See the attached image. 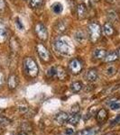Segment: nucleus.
Instances as JSON below:
<instances>
[{"label": "nucleus", "instance_id": "f257e3e1", "mask_svg": "<svg viewBox=\"0 0 120 135\" xmlns=\"http://www.w3.org/2000/svg\"><path fill=\"white\" fill-rule=\"evenodd\" d=\"M23 69H25V74L30 78H35L39 72L37 63L34 59L30 57H26L23 60Z\"/></svg>", "mask_w": 120, "mask_h": 135}, {"label": "nucleus", "instance_id": "f03ea898", "mask_svg": "<svg viewBox=\"0 0 120 135\" xmlns=\"http://www.w3.org/2000/svg\"><path fill=\"white\" fill-rule=\"evenodd\" d=\"M88 31H89V36H90L92 43H96L100 38L102 31H101V27L99 23H97V22L90 23L88 26Z\"/></svg>", "mask_w": 120, "mask_h": 135}, {"label": "nucleus", "instance_id": "7ed1b4c3", "mask_svg": "<svg viewBox=\"0 0 120 135\" xmlns=\"http://www.w3.org/2000/svg\"><path fill=\"white\" fill-rule=\"evenodd\" d=\"M54 48L59 53L62 55H70L71 53V48L68 43L63 40H57L54 41Z\"/></svg>", "mask_w": 120, "mask_h": 135}, {"label": "nucleus", "instance_id": "20e7f679", "mask_svg": "<svg viewBox=\"0 0 120 135\" xmlns=\"http://www.w3.org/2000/svg\"><path fill=\"white\" fill-rule=\"evenodd\" d=\"M36 50H37L39 57L41 58L43 61H45V62L50 61L51 60L50 52H49L48 49H47L43 43H38V44L36 45Z\"/></svg>", "mask_w": 120, "mask_h": 135}, {"label": "nucleus", "instance_id": "39448f33", "mask_svg": "<svg viewBox=\"0 0 120 135\" xmlns=\"http://www.w3.org/2000/svg\"><path fill=\"white\" fill-rule=\"evenodd\" d=\"M35 32L37 36L42 40V41H46L48 39V31L44 24L42 23H37L35 25Z\"/></svg>", "mask_w": 120, "mask_h": 135}, {"label": "nucleus", "instance_id": "423d86ee", "mask_svg": "<svg viewBox=\"0 0 120 135\" xmlns=\"http://www.w3.org/2000/svg\"><path fill=\"white\" fill-rule=\"evenodd\" d=\"M69 69L73 74H79L82 70V65L78 59H73L69 63Z\"/></svg>", "mask_w": 120, "mask_h": 135}, {"label": "nucleus", "instance_id": "0eeeda50", "mask_svg": "<svg viewBox=\"0 0 120 135\" xmlns=\"http://www.w3.org/2000/svg\"><path fill=\"white\" fill-rule=\"evenodd\" d=\"M74 39L79 44H83L87 41V34L83 30H78L74 33Z\"/></svg>", "mask_w": 120, "mask_h": 135}, {"label": "nucleus", "instance_id": "6e6552de", "mask_svg": "<svg viewBox=\"0 0 120 135\" xmlns=\"http://www.w3.org/2000/svg\"><path fill=\"white\" fill-rule=\"evenodd\" d=\"M77 14L79 19H84L88 14V9L84 3L79 4L77 5Z\"/></svg>", "mask_w": 120, "mask_h": 135}, {"label": "nucleus", "instance_id": "1a4fd4ad", "mask_svg": "<svg viewBox=\"0 0 120 135\" xmlns=\"http://www.w3.org/2000/svg\"><path fill=\"white\" fill-rule=\"evenodd\" d=\"M101 31L103 32V33H104V35L106 36H112L114 33H115V29H114L113 25H112L111 23H106L104 25H103V27L101 28Z\"/></svg>", "mask_w": 120, "mask_h": 135}, {"label": "nucleus", "instance_id": "9d476101", "mask_svg": "<svg viewBox=\"0 0 120 135\" xmlns=\"http://www.w3.org/2000/svg\"><path fill=\"white\" fill-rule=\"evenodd\" d=\"M69 119V115L67 113L65 112H60L59 114H56L55 116V121L58 123V124L61 125V124H64L66 122H68Z\"/></svg>", "mask_w": 120, "mask_h": 135}, {"label": "nucleus", "instance_id": "9b49d317", "mask_svg": "<svg viewBox=\"0 0 120 135\" xmlns=\"http://www.w3.org/2000/svg\"><path fill=\"white\" fill-rule=\"evenodd\" d=\"M8 36V31L5 24L0 22V43H3L6 41Z\"/></svg>", "mask_w": 120, "mask_h": 135}, {"label": "nucleus", "instance_id": "f8f14e48", "mask_svg": "<svg viewBox=\"0 0 120 135\" xmlns=\"http://www.w3.org/2000/svg\"><path fill=\"white\" fill-rule=\"evenodd\" d=\"M7 84H8V87L10 89H14L18 85V78L15 75H11L8 78L7 80Z\"/></svg>", "mask_w": 120, "mask_h": 135}, {"label": "nucleus", "instance_id": "ddd939ff", "mask_svg": "<svg viewBox=\"0 0 120 135\" xmlns=\"http://www.w3.org/2000/svg\"><path fill=\"white\" fill-rule=\"evenodd\" d=\"M86 78H87V80L90 82H94L98 79V72L96 69H90V70L87 72V75H86Z\"/></svg>", "mask_w": 120, "mask_h": 135}, {"label": "nucleus", "instance_id": "4468645a", "mask_svg": "<svg viewBox=\"0 0 120 135\" xmlns=\"http://www.w3.org/2000/svg\"><path fill=\"white\" fill-rule=\"evenodd\" d=\"M107 55V50L104 49H96L93 52V57L96 60H102Z\"/></svg>", "mask_w": 120, "mask_h": 135}, {"label": "nucleus", "instance_id": "2eb2a0df", "mask_svg": "<svg viewBox=\"0 0 120 135\" xmlns=\"http://www.w3.org/2000/svg\"><path fill=\"white\" fill-rule=\"evenodd\" d=\"M107 18H108L109 23H115L118 20V15H117L116 11L110 10L108 11V13H107Z\"/></svg>", "mask_w": 120, "mask_h": 135}, {"label": "nucleus", "instance_id": "dca6fc26", "mask_svg": "<svg viewBox=\"0 0 120 135\" xmlns=\"http://www.w3.org/2000/svg\"><path fill=\"white\" fill-rule=\"evenodd\" d=\"M56 78L60 80H63L67 78V73L65 69L61 67H56Z\"/></svg>", "mask_w": 120, "mask_h": 135}, {"label": "nucleus", "instance_id": "f3484780", "mask_svg": "<svg viewBox=\"0 0 120 135\" xmlns=\"http://www.w3.org/2000/svg\"><path fill=\"white\" fill-rule=\"evenodd\" d=\"M118 59V55H117V52H111L108 54H107L105 56L104 60L106 62H113V61H116Z\"/></svg>", "mask_w": 120, "mask_h": 135}, {"label": "nucleus", "instance_id": "a211bd4d", "mask_svg": "<svg viewBox=\"0 0 120 135\" xmlns=\"http://www.w3.org/2000/svg\"><path fill=\"white\" fill-rule=\"evenodd\" d=\"M108 117V112L105 109H100L97 114V119L99 123H103Z\"/></svg>", "mask_w": 120, "mask_h": 135}, {"label": "nucleus", "instance_id": "6ab92c4d", "mask_svg": "<svg viewBox=\"0 0 120 135\" xmlns=\"http://www.w3.org/2000/svg\"><path fill=\"white\" fill-rule=\"evenodd\" d=\"M81 120V115L79 114H72L69 117L68 119V123H70L72 125H76Z\"/></svg>", "mask_w": 120, "mask_h": 135}, {"label": "nucleus", "instance_id": "aec40b11", "mask_svg": "<svg viewBox=\"0 0 120 135\" xmlns=\"http://www.w3.org/2000/svg\"><path fill=\"white\" fill-rule=\"evenodd\" d=\"M81 88H82V84L79 81L73 82V83L70 85V89H71V91L74 93L79 92V91L81 90Z\"/></svg>", "mask_w": 120, "mask_h": 135}, {"label": "nucleus", "instance_id": "412c9836", "mask_svg": "<svg viewBox=\"0 0 120 135\" xmlns=\"http://www.w3.org/2000/svg\"><path fill=\"white\" fill-rule=\"evenodd\" d=\"M66 28H67V26L64 24V23H63L62 21H61V22H59L57 24H56L55 29H54V30H55L56 32L61 33V32H64L65 31H66Z\"/></svg>", "mask_w": 120, "mask_h": 135}, {"label": "nucleus", "instance_id": "4be33fe9", "mask_svg": "<svg viewBox=\"0 0 120 135\" xmlns=\"http://www.w3.org/2000/svg\"><path fill=\"white\" fill-rule=\"evenodd\" d=\"M52 9L53 11L54 14H61L63 10V6L61 3H55L52 5Z\"/></svg>", "mask_w": 120, "mask_h": 135}, {"label": "nucleus", "instance_id": "5701e85b", "mask_svg": "<svg viewBox=\"0 0 120 135\" xmlns=\"http://www.w3.org/2000/svg\"><path fill=\"white\" fill-rule=\"evenodd\" d=\"M43 4V0H31L30 1V6L32 8H39Z\"/></svg>", "mask_w": 120, "mask_h": 135}, {"label": "nucleus", "instance_id": "b1692460", "mask_svg": "<svg viewBox=\"0 0 120 135\" xmlns=\"http://www.w3.org/2000/svg\"><path fill=\"white\" fill-rule=\"evenodd\" d=\"M116 71H117V69H116V68L114 66H109L106 69V74L108 75V76H112V75H114L116 73Z\"/></svg>", "mask_w": 120, "mask_h": 135}, {"label": "nucleus", "instance_id": "393cba45", "mask_svg": "<svg viewBox=\"0 0 120 135\" xmlns=\"http://www.w3.org/2000/svg\"><path fill=\"white\" fill-rule=\"evenodd\" d=\"M47 75L51 78H56V67H52L47 71Z\"/></svg>", "mask_w": 120, "mask_h": 135}, {"label": "nucleus", "instance_id": "a878e982", "mask_svg": "<svg viewBox=\"0 0 120 135\" xmlns=\"http://www.w3.org/2000/svg\"><path fill=\"white\" fill-rule=\"evenodd\" d=\"M10 123V121H9L7 118L5 117H0V126L4 127V126H6Z\"/></svg>", "mask_w": 120, "mask_h": 135}, {"label": "nucleus", "instance_id": "bb28decb", "mask_svg": "<svg viewBox=\"0 0 120 135\" xmlns=\"http://www.w3.org/2000/svg\"><path fill=\"white\" fill-rule=\"evenodd\" d=\"M77 135H95L93 130H84L78 132Z\"/></svg>", "mask_w": 120, "mask_h": 135}, {"label": "nucleus", "instance_id": "cd10ccee", "mask_svg": "<svg viewBox=\"0 0 120 135\" xmlns=\"http://www.w3.org/2000/svg\"><path fill=\"white\" fill-rule=\"evenodd\" d=\"M70 112H71V114H79V104H75V105H72L71 109H70Z\"/></svg>", "mask_w": 120, "mask_h": 135}, {"label": "nucleus", "instance_id": "c85d7f7f", "mask_svg": "<svg viewBox=\"0 0 120 135\" xmlns=\"http://www.w3.org/2000/svg\"><path fill=\"white\" fill-rule=\"evenodd\" d=\"M15 25H16V27H17L18 30H20V31L23 30V23H22L21 20H20L19 18H16L15 19Z\"/></svg>", "mask_w": 120, "mask_h": 135}, {"label": "nucleus", "instance_id": "c756f323", "mask_svg": "<svg viewBox=\"0 0 120 135\" xmlns=\"http://www.w3.org/2000/svg\"><path fill=\"white\" fill-rule=\"evenodd\" d=\"M110 108L112 109V110H119L120 109V103H117V102H115V103L111 104L110 105Z\"/></svg>", "mask_w": 120, "mask_h": 135}, {"label": "nucleus", "instance_id": "7c9ffc66", "mask_svg": "<svg viewBox=\"0 0 120 135\" xmlns=\"http://www.w3.org/2000/svg\"><path fill=\"white\" fill-rule=\"evenodd\" d=\"M11 48H13L14 50H18V49H19V44L16 41L14 43V39L11 40Z\"/></svg>", "mask_w": 120, "mask_h": 135}, {"label": "nucleus", "instance_id": "2f4dec72", "mask_svg": "<svg viewBox=\"0 0 120 135\" xmlns=\"http://www.w3.org/2000/svg\"><path fill=\"white\" fill-rule=\"evenodd\" d=\"M5 9V0H0V12H3Z\"/></svg>", "mask_w": 120, "mask_h": 135}, {"label": "nucleus", "instance_id": "473e14b6", "mask_svg": "<svg viewBox=\"0 0 120 135\" xmlns=\"http://www.w3.org/2000/svg\"><path fill=\"white\" fill-rule=\"evenodd\" d=\"M4 81H5V77H4L3 73L0 72V88H1V87L3 86Z\"/></svg>", "mask_w": 120, "mask_h": 135}, {"label": "nucleus", "instance_id": "72a5a7b5", "mask_svg": "<svg viewBox=\"0 0 120 135\" xmlns=\"http://www.w3.org/2000/svg\"><path fill=\"white\" fill-rule=\"evenodd\" d=\"M65 133H66L67 135H71L72 133H73V130H72V129H66Z\"/></svg>", "mask_w": 120, "mask_h": 135}, {"label": "nucleus", "instance_id": "f704fd0d", "mask_svg": "<svg viewBox=\"0 0 120 135\" xmlns=\"http://www.w3.org/2000/svg\"><path fill=\"white\" fill-rule=\"evenodd\" d=\"M105 1L108 4H115L116 2H117V0H105Z\"/></svg>", "mask_w": 120, "mask_h": 135}, {"label": "nucleus", "instance_id": "c9c22d12", "mask_svg": "<svg viewBox=\"0 0 120 135\" xmlns=\"http://www.w3.org/2000/svg\"><path fill=\"white\" fill-rule=\"evenodd\" d=\"M17 135H28L26 133V132H20V133H18Z\"/></svg>", "mask_w": 120, "mask_h": 135}, {"label": "nucleus", "instance_id": "e433bc0d", "mask_svg": "<svg viewBox=\"0 0 120 135\" xmlns=\"http://www.w3.org/2000/svg\"><path fill=\"white\" fill-rule=\"evenodd\" d=\"M117 55H118V57H120V48L118 49V53H117Z\"/></svg>", "mask_w": 120, "mask_h": 135}, {"label": "nucleus", "instance_id": "4c0bfd02", "mask_svg": "<svg viewBox=\"0 0 120 135\" xmlns=\"http://www.w3.org/2000/svg\"><path fill=\"white\" fill-rule=\"evenodd\" d=\"M108 135H113V134H108Z\"/></svg>", "mask_w": 120, "mask_h": 135}, {"label": "nucleus", "instance_id": "58836bf2", "mask_svg": "<svg viewBox=\"0 0 120 135\" xmlns=\"http://www.w3.org/2000/svg\"><path fill=\"white\" fill-rule=\"evenodd\" d=\"M95 1H99V0H95Z\"/></svg>", "mask_w": 120, "mask_h": 135}]
</instances>
